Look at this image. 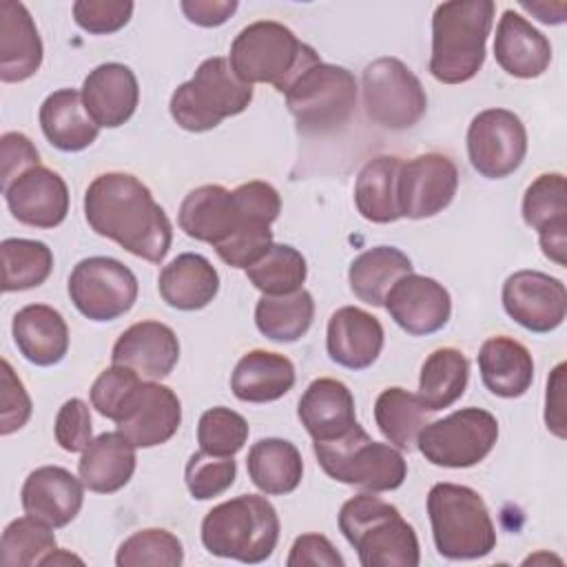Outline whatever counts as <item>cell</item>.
Instances as JSON below:
<instances>
[{"mask_svg":"<svg viewBox=\"0 0 567 567\" xmlns=\"http://www.w3.org/2000/svg\"><path fill=\"white\" fill-rule=\"evenodd\" d=\"M69 297L91 321H113L137 301V277L113 257H86L69 275Z\"/></svg>","mask_w":567,"mask_h":567,"instance_id":"4fadbf2b","label":"cell"},{"mask_svg":"<svg viewBox=\"0 0 567 567\" xmlns=\"http://www.w3.org/2000/svg\"><path fill=\"white\" fill-rule=\"evenodd\" d=\"M312 317L315 301L306 288L279 297L264 295L255 306V323L259 332L279 343L301 339L310 330Z\"/></svg>","mask_w":567,"mask_h":567,"instance_id":"74e56055","label":"cell"},{"mask_svg":"<svg viewBox=\"0 0 567 567\" xmlns=\"http://www.w3.org/2000/svg\"><path fill=\"white\" fill-rule=\"evenodd\" d=\"M228 62L241 82L250 86L272 84L279 93H286L295 78L321 60L286 24L259 20L235 35Z\"/></svg>","mask_w":567,"mask_h":567,"instance_id":"5b68a950","label":"cell"},{"mask_svg":"<svg viewBox=\"0 0 567 567\" xmlns=\"http://www.w3.org/2000/svg\"><path fill=\"white\" fill-rule=\"evenodd\" d=\"M179 423L182 403L177 394L157 381H140L115 416L117 432L135 447H155L171 441Z\"/></svg>","mask_w":567,"mask_h":567,"instance_id":"e0dca14e","label":"cell"},{"mask_svg":"<svg viewBox=\"0 0 567 567\" xmlns=\"http://www.w3.org/2000/svg\"><path fill=\"white\" fill-rule=\"evenodd\" d=\"M496 441V416L483 408H463L427 423L416 439V447L432 465L461 470L481 463Z\"/></svg>","mask_w":567,"mask_h":567,"instance_id":"8fae6325","label":"cell"},{"mask_svg":"<svg viewBox=\"0 0 567 567\" xmlns=\"http://www.w3.org/2000/svg\"><path fill=\"white\" fill-rule=\"evenodd\" d=\"M436 551L450 560H474L496 547V529L481 494L467 485L436 483L427 494Z\"/></svg>","mask_w":567,"mask_h":567,"instance_id":"52a82bcc","label":"cell"},{"mask_svg":"<svg viewBox=\"0 0 567 567\" xmlns=\"http://www.w3.org/2000/svg\"><path fill=\"white\" fill-rule=\"evenodd\" d=\"M523 219L538 233L543 255L567 264V182L563 173L538 175L523 195Z\"/></svg>","mask_w":567,"mask_h":567,"instance_id":"ffe728a7","label":"cell"},{"mask_svg":"<svg viewBox=\"0 0 567 567\" xmlns=\"http://www.w3.org/2000/svg\"><path fill=\"white\" fill-rule=\"evenodd\" d=\"M494 58L505 73L532 80L547 71L551 62V44L536 27H532V22L514 9H507L496 27Z\"/></svg>","mask_w":567,"mask_h":567,"instance_id":"d4e9b609","label":"cell"},{"mask_svg":"<svg viewBox=\"0 0 567 567\" xmlns=\"http://www.w3.org/2000/svg\"><path fill=\"white\" fill-rule=\"evenodd\" d=\"M412 272L410 257L394 246H374L352 259L348 270L350 290L368 306H383L390 288Z\"/></svg>","mask_w":567,"mask_h":567,"instance_id":"e575fe53","label":"cell"},{"mask_svg":"<svg viewBox=\"0 0 567 567\" xmlns=\"http://www.w3.org/2000/svg\"><path fill=\"white\" fill-rule=\"evenodd\" d=\"M394 323L412 337L439 332L452 315V297L443 284L425 275H403L385 297Z\"/></svg>","mask_w":567,"mask_h":567,"instance_id":"ac0fdd59","label":"cell"},{"mask_svg":"<svg viewBox=\"0 0 567 567\" xmlns=\"http://www.w3.org/2000/svg\"><path fill=\"white\" fill-rule=\"evenodd\" d=\"M503 308L529 332H551L567 315L565 284L540 270H518L509 275L501 290Z\"/></svg>","mask_w":567,"mask_h":567,"instance_id":"2e32d148","label":"cell"},{"mask_svg":"<svg viewBox=\"0 0 567 567\" xmlns=\"http://www.w3.org/2000/svg\"><path fill=\"white\" fill-rule=\"evenodd\" d=\"M0 388V434L9 436L27 425L31 416V399L7 359H2Z\"/></svg>","mask_w":567,"mask_h":567,"instance_id":"c3c4849f","label":"cell"},{"mask_svg":"<svg viewBox=\"0 0 567 567\" xmlns=\"http://www.w3.org/2000/svg\"><path fill=\"white\" fill-rule=\"evenodd\" d=\"M182 560L184 547L179 538L159 527L131 534L115 554L117 567H179Z\"/></svg>","mask_w":567,"mask_h":567,"instance_id":"7bdbcfd3","label":"cell"},{"mask_svg":"<svg viewBox=\"0 0 567 567\" xmlns=\"http://www.w3.org/2000/svg\"><path fill=\"white\" fill-rule=\"evenodd\" d=\"M11 215L33 228H55L69 213V186L51 168L38 164L2 188Z\"/></svg>","mask_w":567,"mask_h":567,"instance_id":"d6986e66","label":"cell"},{"mask_svg":"<svg viewBox=\"0 0 567 567\" xmlns=\"http://www.w3.org/2000/svg\"><path fill=\"white\" fill-rule=\"evenodd\" d=\"M20 501L24 514L58 529L80 514L84 483L60 465H42L24 478Z\"/></svg>","mask_w":567,"mask_h":567,"instance_id":"44dd1931","label":"cell"},{"mask_svg":"<svg viewBox=\"0 0 567 567\" xmlns=\"http://www.w3.org/2000/svg\"><path fill=\"white\" fill-rule=\"evenodd\" d=\"M42 40L29 9L22 2H0V80L24 82L42 64Z\"/></svg>","mask_w":567,"mask_h":567,"instance_id":"484cf974","label":"cell"},{"mask_svg":"<svg viewBox=\"0 0 567 567\" xmlns=\"http://www.w3.org/2000/svg\"><path fill=\"white\" fill-rule=\"evenodd\" d=\"M478 370L483 385L503 399L523 396L534 381V359L529 350L507 334L483 341L478 350Z\"/></svg>","mask_w":567,"mask_h":567,"instance_id":"f1b7e54d","label":"cell"},{"mask_svg":"<svg viewBox=\"0 0 567 567\" xmlns=\"http://www.w3.org/2000/svg\"><path fill=\"white\" fill-rule=\"evenodd\" d=\"M315 456L332 481L368 492H392L408 476L399 447L372 441L359 423L330 441H315Z\"/></svg>","mask_w":567,"mask_h":567,"instance_id":"ba28073f","label":"cell"},{"mask_svg":"<svg viewBox=\"0 0 567 567\" xmlns=\"http://www.w3.org/2000/svg\"><path fill=\"white\" fill-rule=\"evenodd\" d=\"M237 476V463L233 456H215L204 450L195 452L184 470L186 487L193 498L208 501L224 494Z\"/></svg>","mask_w":567,"mask_h":567,"instance_id":"f6af8a7d","label":"cell"},{"mask_svg":"<svg viewBox=\"0 0 567 567\" xmlns=\"http://www.w3.org/2000/svg\"><path fill=\"white\" fill-rule=\"evenodd\" d=\"M179 7L188 22L199 27H219L237 11L239 4L237 0H182Z\"/></svg>","mask_w":567,"mask_h":567,"instance_id":"db71d44e","label":"cell"},{"mask_svg":"<svg viewBox=\"0 0 567 567\" xmlns=\"http://www.w3.org/2000/svg\"><path fill=\"white\" fill-rule=\"evenodd\" d=\"M133 16L131 0H78L73 18L80 29L93 35H109L128 24Z\"/></svg>","mask_w":567,"mask_h":567,"instance_id":"7dc6e473","label":"cell"},{"mask_svg":"<svg viewBox=\"0 0 567 567\" xmlns=\"http://www.w3.org/2000/svg\"><path fill=\"white\" fill-rule=\"evenodd\" d=\"M55 549L58 543L51 527L27 514L4 527L0 560L4 567H33L44 565Z\"/></svg>","mask_w":567,"mask_h":567,"instance_id":"b9f144b4","label":"cell"},{"mask_svg":"<svg viewBox=\"0 0 567 567\" xmlns=\"http://www.w3.org/2000/svg\"><path fill=\"white\" fill-rule=\"evenodd\" d=\"M135 463V445L122 432H104L82 452L78 474L91 492L113 494L131 481Z\"/></svg>","mask_w":567,"mask_h":567,"instance_id":"f546056e","label":"cell"},{"mask_svg":"<svg viewBox=\"0 0 567 567\" xmlns=\"http://www.w3.org/2000/svg\"><path fill=\"white\" fill-rule=\"evenodd\" d=\"M527 153L523 120L509 109H485L470 122L467 157L487 179H503L518 171Z\"/></svg>","mask_w":567,"mask_h":567,"instance_id":"5bb4252c","label":"cell"},{"mask_svg":"<svg viewBox=\"0 0 567 567\" xmlns=\"http://www.w3.org/2000/svg\"><path fill=\"white\" fill-rule=\"evenodd\" d=\"M306 275L308 266L303 255L288 244H272L259 261L246 268L248 281L270 297L301 290Z\"/></svg>","mask_w":567,"mask_h":567,"instance_id":"60d3db41","label":"cell"},{"mask_svg":"<svg viewBox=\"0 0 567 567\" xmlns=\"http://www.w3.org/2000/svg\"><path fill=\"white\" fill-rule=\"evenodd\" d=\"M248 423L239 412L217 405L199 416L197 443L208 454L235 456L248 441Z\"/></svg>","mask_w":567,"mask_h":567,"instance_id":"ee69618b","label":"cell"},{"mask_svg":"<svg viewBox=\"0 0 567 567\" xmlns=\"http://www.w3.org/2000/svg\"><path fill=\"white\" fill-rule=\"evenodd\" d=\"M286 106L297 128L308 135L339 131L357 106V80L339 64L317 62L286 89Z\"/></svg>","mask_w":567,"mask_h":567,"instance_id":"30bf717a","label":"cell"},{"mask_svg":"<svg viewBox=\"0 0 567 567\" xmlns=\"http://www.w3.org/2000/svg\"><path fill=\"white\" fill-rule=\"evenodd\" d=\"M246 470L257 489L266 496H284L299 487L303 461L295 443L286 439H259L248 450Z\"/></svg>","mask_w":567,"mask_h":567,"instance_id":"836d02e7","label":"cell"},{"mask_svg":"<svg viewBox=\"0 0 567 567\" xmlns=\"http://www.w3.org/2000/svg\"><path fill=\"white\" fill-rule=\"evenodd\" d=\"M401 157L379 155L363 164L354 184V204L361 217L372 224H392L401 219L396 206V177Z\"/></svg>","mask_w":567,"mask_h":567,"instance_id":"d590c367","label":"cell"},{"mask_svg":"<svg viewBox=\"0 0 567 567\" xmlns=\"http://www.w3.org/2000/svg\"><path fill=\"white\" fill-rule=\"evenodd\" d=\"M381 321L357 306H343L328 319L326 348L334 363L348 370L370 368L383 350Z\"/></svg>","mask_w":567,"mask_h":567,"instance_id":"cb8c5ba5","label":"cell"},{"mask_svg":"<svg viewBox=\"0 0 567 567\" xmlns=\"http://www.w3.org/2000/svg\"><path fill=\"white\" fill-rule=\"evenodd\" d=\"M458 188V168L443 153H423L401 162L396 206L401 217L425 219L445 210Z\"/></svg>","mask_w":567,"mask_h":567,"instance_id":"9a60e30c","label":"cell"},{"mask_svg":"<svg viewBox=\"0 0 567 567\" xmlns=\"http://www.w3.org/2000/svg\"><path fill=\"white\" fill-rule=\"evenodd\" d=\"M288 567H343V556L334 549V545L321 534H301L295 538L290 554L286 558Z\"/></svg>","mask_w":567,"mask_h":567,"instance_id":"816d5d0a","label":"cell"},{"mask_svg":"<svg viewBox=\"0 0 567 567\" xmlns=\"http://www.w3.org/2000/svg\"><path fill=\"white\" fill-rule=\"evenodd\" d=\"M545 425L558 439L567 436L565 425V363H558L547 379L545 394Z\"/></svg>","mask_w":567,"mask_h":567,"instance_id":"f5cc1de1","label":"cell"},{"mask_svg":"<svg viewBox=\"0 0 567 567\" xmlns=\"http://www.w3.org/2000/svg\"><path fill=\"white\" fill-rule=\"evenodd\" d=\"M295 365L288 357L268 350L246 352L230 377V390L246 403H270L295 385Z\"/></svg>","mask_w":567,"mask_h":567,"instance_id":"1f68e13d","label":"cell"},{"mask_svg":"<svg viewBox=\"0 0 567 567\" xmlns=\"http://www.w3.org/2000/svg\"><path fill=\"white\" fill-rule=\"evenodd\" d=\"M20 354L33 365H55L69 350V328L64 317L47 303L20 308L11 323Z\"/></svg>","mask_w":567,"mask_h":567,"instance_id":"83f0119b","label":"cell"},{"mask_svg":"<svg viewBox=\"0 0 567 567\" xmlns=\"http://www.w3.org/2000/svg\"><path fill=\"white\" fill-rule=\"evenodd\" d=\"M53 432H55V441L64 452H84L86 445L93 441L91 432V412L86 401L73 396L69 401L62 403V408L55 414V423H53Z\"/></svg>","mask_w":567,"mask_h":567,"instance_id":"681fc988","label":"cell"},{"mask_svg":"<svg viewBox=\"0 0 567 567\" xmlns=\"http://www.w3.org/2000/svg\"><path fill=\"white\" fill-rule=\"evenodd\" d=\"M111 361L126 365L151 381L164 379L179 361V339L162 321H137L126 328L113 346Z\"/></svg>","mask_w":567,"mask_h":567,"instance_id":"7402d4cb","label":"cell"},{"mask_svg":"<svg viewBox=\"0 0 567 567\" xmlns=\"http://www.w3.org/2000/svg\"><path fill=\"white\" fill-rule=\"evenodd\" d=\"M470 379V361L458 348H439L421 365L419 399L427 412L456 403Z\"/></svg>","mask_w":567,"mask_h":567,"instance_id":"8d00e7d4","label":"cell"},{"mask_svg":"<svg viewBox=\"0 0 567 567\" xmlns=\"http://www.w3.org/2000/svg\"><path fill=\"white\" fill-rule=\"evenodd\" d=\"M299 421L312 441H330L357 423L350 388L330 377L315 379L299 399Z\"/></svg>","mask_w":567,"mask_h":567,"instance_id":"4316f807","label":"cell"},{"mask_svg":"<svg viewBox=\"0 0 567 567\" xmlns=\"http://www.w3.org/2000/svg\"><path fill=\"white\" fill-rule=\"evenodd\" d=\"M252 102V86L241 82L226 58H206L193 78L171 95L173 120L190 133H204L239 115Z\"/></svg>","mask_w":567,"mask_h":567,"instance_id":"9c48e42d","label":"cell"},{"mask_svg":"<svg viewBox=\"0 0 567 567\" xmlns=\"http://www.w3.org/2000/svg\"><path fill=\"white\" fill-rule=\"evenodd\" d=\"M281 210V197L268 182L252 179L235 190L219 184L193 188L179 204V228L213 248L252 226H270Z\"/></svg>","mask_w":567,"mask_h":567,"instance_id":"7a4b0ae2","label":"cell"},{"mask_svg":"<svg viewBox=\"0 0 567 567\" xmlns=\"http://www.w3.org/2000/svg\"><path fill=\"white\" fill-rule=\"evenodd\" d=\"M157 288L171 308L202 310L215 299L219 275L204 255L182 252L159 270Z\"/></svg>","mask_w":567,"mask_h":567,"instance_id":"4dcf8cb0","label":"cell"},{"mask_svg":"<svg viewBox=\"0 0 567 567\" xmlns=\"http://www.w3.org/2000/svg\"><path fill=\"white\" fill-rule=\"evenodd\" d=\"M0 252L4 292L38 288L53 270V252L44 241L9 237L0 244Z\"/></svg>","mask_w":567,"mask_h":567,"instance_id":"ab89813d","label":"cell"},{"mask_svg":"<svg viewBox=\"0 0 567 567\" xmlns=\"http://www.w3.org/2000/svg\"><path fill=\"white\" fill-rule=\"evenodd\" d=\"M38 164H40V153L24 133L9 131L0 137L2 188H7L16 177H20L24 171H29Z\"/></svg>","mask_w":567,"mask_h":567,"instance_id":"f907efd6","label":"cell"},{"mask_svg":"<svg viewBox=\"0 0 567 567\" xmlns=\"http://www.w3.org/2000/svg\"><path fill=\"white\" fill-rule=\"evenodd\" d=\"M339 529L357 549L363 567H416L421 560L414 527L394 505L372 492L357 494L341 505Z\"/></svg>","mask_w":567,"mask_h":567,"instance_id":"277c9868","label":"cell"},{"mask_svg":"<svg viewBox=\"0 0 567 567\" xmlns=\"http://www.w3.org/2000/svg\"><path fill=\"white\" fill-rule=\"evenodd\" d=\"M374 421L390 445L410 452L427 425V410L416 394L403 388H385L374 401Z\"/></svg>","mask_w":567,"mask_h":567,"instance_id":"f35d334b","label":"cell"},{"mask_svg":"<svg viewBox=\"0 0 567 567\" xmlns=\"http://www.w3.org/2000/svg\"><path fill=\"white\" fill-rule=\"evenodd\" d=\"M279 540L275 505L259 494H241L215 505L202 520V543L219 558L257 565L270 558Z\"/></svg>","mask_w":567,"mask_h":567,"instance_id":"8992f818","label":"cell"},{"mask_svg":"<svg viewBox=\"0 0 567 567\" xmlns=\"http://www.w3.org/2000/svg\"><path fill=\"white\" fill-rule=\"evenodd\" d=\"M365 115L390 131L414 126L427 111L421 80L399 58H377L361 75Z\"/></svg>","mask_w":567,"mask_h":567,"instance_id":"7c38bea8","label":"cell"},{"mask_svg":"<svg viewBox=\"0 0 567 567\" xmlns=\"http://www.w3.org/2000/svg\"><path fill=\"white\" fill-rule=\"evenodd\" d=\"M496 4L492 0L441 2L432 16L430 73L443 84L470 82L485 62Z\"/></svg>","mask_w":567,"mask_h":567,"instance_id":"3957f363","label":"cell"},{"mask_svg":"<svg viewBox=\"0 0 567 567\" xmlns=\"http://www.w3.org/2000/svg\"><path fill=\"white\" fill-rule=\"evenodd\" d=\"M82 102L100 128H117L128 122L140 102L135 73L120 62H104L82 82Z\"/></svg>","mask_w":567,"mask_h":567,"instance_id":"603a6c76","label":"cell"},{"mask_svg":"<svg viewBox=\"0 0 567 567\" xmlns=\"http://www.w3.org/2000/svg\"><path fill=\"white\" fill-rule=\"evenodd\" d=\"M89 226L126 252L159 264L173 241V226L151 188L131 173L97 175L84 193Z\"/></svg>","mask_w":567,"mask_h":567,"instance_id":"6da1fadb","label":"cell"},{"mask_svg":"<svg viewBox=\"0 0 567 567\" xmlns=\"http://www.w3.org/2000/svg\"><path fill=\"white\" fill-rule=\"evenodd\" d=\"M140 374L126 365H111L97 374L91 385V405L106 419L115 421L126 396L140 385Z\"/></svg>","mask_w":567,"mask_h":567,"instance_id":"bcb514c9","label":"cell"},{"mask_svg":"<svg viewBox=\"0 0 567 567\" xmlns=\"http://www.w3.org/2000/svg\"><path fill=\"white\" fill-rule=\"evenodd\" d=\"M520 7L545 24H560L565 22V13H567L565 2H520Z\"/></svg>","mask_w":567,"mask_h":567,"instance_id":"11a10c76","label":"cell"},{"mask_svg":"<svg viewBox=\"0 0 567 567\" xmlns=\"http://www.w3.org/2000/svg\"><path fill=\"white\" fill-rule=\"evenodd\" d=\"M40 126L51 146L64 153H78L97 140L100 126L84 109L82 93L60 89L47 95L40 106Z\"/></svg>","mask_w":567,"mask_h":567,"instance_id":"d6a6232c","label":"cell"}]
</instances>
